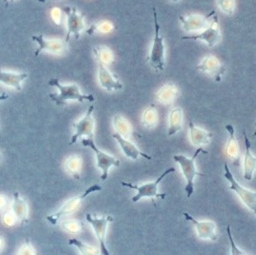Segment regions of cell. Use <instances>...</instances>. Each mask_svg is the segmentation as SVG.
Masks as SVG:
<instances>
[{"label": "cell", "mask_w": 256, "mask_h": 255, "mask_svg": "<svg viewBox=\"0 0 256 255\" xmlns=\"http://www.w3.org/2000/svg\"><path fill=\"white\" fill-rule=\"evenodd\" d=\"M171 1H173V2H179L180 0H171Z\"/></svg>", "instance_id": "cell-37"}, {"label": "cell", "mask_w": 256, "mask_h": 255, "mask_svg": "<svg viewBox=\"0 0 256 255\" xmlns=\"http://www.w3.org/2000/svg\"><path fill=\"white\" fill-rule=\"evenodd\" d=\"M114 124H115V126L117 128L118 131L121 132V134H126V135H128L129 126H128V122L124 120V118H122L120 116H116L114 118Z\"/></svg>", "instance_id": "cell-30"}, {"label": "cell", "mask_w": 256, "mask_h": 255, "mask_svg": "<svg viewBox=\"0 0 256 255\" xmlns=\"http://www.w3.org/2000/svg\"><path fill=\"white\" fill-rule=\"evenodd\" d=\"M198 70L212 76L215 81L220 82L226 74V68L217 57L207 56L201 60L200 65L198 66Z\"/></svg>", "instance_id": "cell-13"}, {"label": "cell", "mask_w": 256, "mask_h": 255, "mask_svg": "<svg viewBox=\"0 0 256 255\" xmlns=\"http://www.w3.org/2000/svg\"><path fill=\"white\" fill-rule=\"evenodd\" d=\"M184 216H185L186 220H188L194 224V226L196 227V232L200 238L204 240H210L212 241L217 240V234H216L217 226L214 222L212 221H198L187 212H184Z\"/></svg>", "instance_id": "cell-15"}, {"label": "cell", "mask_w": 256, "mask_h": 255, "mask_svg": "<svg viewBox=\"0 0 256 255\" xmlns=\"http://www.w3.org/2000/svg\"><path fill=\"white\" fill-rule=\"evenodd\" d=\"M68 244L72 246H75L78 248L79 251L82 252V254H96V250L93 246H90L87 244L82 243V241L78 240L76 238H72L68 241Z\"/></svg>", "instance_id": "cell-28"}, {"label": "cell", "mask_w": 256, "mask_h": 255, "mask_svg": "<svg viewBox=\"0 0 256 255\" xmlns=\"http://www.w3.org/2000/svg\"><path fill=\"white\" fill-rule=\"evenodd\" d=\"M200 154H207L208 152L204 151L202 148V146H200V148L196 149V152L192 158H188V157L182 156V154L174 156V160L181 166L182 174L184 176L185 180L187 182V184L185 186V192H186V195L188 198H190L194 193V180H195V178L196 176H203V174L198 172L196 166H195L196 158L198 157Z\"/></svg>", "instance_id": "cell-2"}, {"label": "cell", "mask_w": 256, "mask_h": 255, "mask_svg": "<svg viewBox=\"0 0 256 255\" xmlns=\"http://www.w3.org/2000/svg\"><path fill=\"white\" fill-rule=\"evenodd\" d=\"M48 84L50 86L56 87L59 90V93H51L48 96L53 100L57 106H64L68 100H76L78 102H82L84 100H88L92 102L94 101V96L92 95H84L81 93L78 85L73 84L64 85L60 84L58 78H51Z\"/></svg>", "instance_id": "cell-1"}, {"label": "cell", "mask_w": 256, "mask_h": 255, "mask_svg": "<svg viewBox=\"0 0 256 255\" xmlns=\"http://www.w3.org/2000/svg\"><path fill=\"white\" fill-rule=\"evenodd\" d=\"M114 138H116L118 143L120 145L122 151L124 152L126 156H128V158L136 160L138 159L139 156H142V157L148 160L152 159L151 156L140 152L139 149L137 148V146L134 144H132V142H128L126 138H123L120 132L114 134Z\"/></svg>", "instance_id": "cell-18"}, {"label": "cell", "mask_w": 256, "mask_h": 255, "mask_svg": "<svg viewBox=\"0 0 256 255\" xmlns=\"http://www.w3.org/2000/svg\"><path fill=\"white\" fill-rule=\"evenodd\" d=\"M32 40L36 42L38 45L37 50H36V57H38L42 51H48L52 54L64 53V51L67 50L68 45L67 42L62 39H50V38H45L42 34H38V36H32Z\"/></svg>", "instance_id": "cell-11"}, {"label": "cell", "mask_w": 256, "mask_h": 255, "mask_svg": "<svg viewBox=\"0 0 256 255\" xmlns=\"http://www.w3.org/2000/svg\"><path fill=\"white\" fill-rule=\"evenodd\" d=\"M218 6L221 11L228 15H232L234 12L236 3L235 0H217Z\"/></svg>", "instance_id": "cell-29"}, {"label": "cell", "mask_w": 256, "mask_h": 255, "mask_svg": "<svg viewBox=\"0 0 256 255\" xmlns=\"http://www.w3.org/2000/svg\"><path fill=\"white\" fill-rule=\"evenodd\" d=\"M254 137H256V130L254 131Z\"/></svg>", "instance_id": "cell-38"}, {"label": "cell", "mask_w": 256, "mask_h": 255, "mask_svg": "<svg viewBox=\"0 0 256 255\" xmlns=\"http://www.w3.org/2000/svg\"><path fill=\"white\" fill-rule=\"evenodd\" d=\"M214 14V12H212L210 14L207 16H204L198 14H188L184 16H180L179 22L181 23L182 28L185 32H200L210 25Z\"/></svg>", "instance_id": "cell-10"}, {"label": "cell", "mask_w": 256, "mask_h": 255, "mask_svg": "<svg viewBox=\"0 0 256 255\" xmlns=\"http://www.w3.org/2000/svg\"><path fill=\"white\" fill-rule=\"evenodd\" d=\"M101 190H102V187L98 184L92 185V186H90L89 188H86L82 194L76 196L75 198L70 199L57 212L54 213L52 215L46 216V220L50 221V223L51 224H53V226L56 224L57 222L59 221L60 218H62L64 216H67V215H70V214L74 212V210L78 209L80 202H82V200L86 198L87 196H89L90 194H92L93 192H100Z\"/></svg>", "instance_id": "cell-6"}, {"label": "cell", "mask_w": 256, "mask_h": 255, "mask_svg": "<svg viewBox=\"0 0 256 255\" xmlns=\"http://www.w3.org/2000/svg\"><path fill=\"white\" fill-rule=\"evenodd\" d=\"M82 144L86 146H89L95 152L98 160V168L102 170L101 179L106 181L108 178V170L112 166H120V160L116 159L114 156L103 152L102 150L96 148L93 138H82Z\"/></svg>", "instance_id": "cell-8"}, {"label": "cell", "mask_w": 256, "mask_h": 255, "mask_svg": "<svg viewBox=\"0 0 256 255\" xmlns=\"http://www.w3.org/2000/svg\"><path fill=\"white\" fill-rule=\"evenodd\" d=\"M12 1H14V0H4V2H6V3H8V2H12Z\"/></svg>", "instance_id": "cell-36"}, {"label": "cell", "mask_w": 256, "mask_h": 255, "mask_svg": "<svg viewBox=\"0 0 256 255\" xmlns=\"http://www.w3.org/2000/svg\"><path fill=\"white\" fill-rule=\"evenodd\" d=\"M226 232H228V240L230 242V246H231V254L232 255H243L246 254L245 252L242 251L240 248L235 244L234 241V238L232 235L231 226H228L226 228Z\"/></svg>", "instance_id": "cell-31"}, {"label": "cell", "mask_w": 256, "mask_h": 255, "mask_svg": "<svg viewBox=\"0 0 256 255\" xmlns=\"http://www.w3.org/2000/svg\"><path fill=\"white\" fill-rule=\"evenodd\" d=\"M182 110L180 107L174 108L170 115V128L168 134V136L174 135L182 130Z\"/></svg>", "instance_id": "cell-23"}, {"label": "cell", "mask_w": 256, "mask_h": 255, "mask_svg": "<svg viewBox=\"0 0 256 255\" xmlns=\"http://www.w3.org/2000/svg\"><path fill=\"white\" fill-rule=\"evenodd\" d=\"M12 210L16 218L20 220L22 223L28 222V204L20 196L18 192H15L14 194V204H12Z\"/></svg>", "instance_id": "cell-22"}, {"label": "cell", "mask_w": 256, "mask_h": 255, "mask_svg": "<svg viewBox=\"0 0 256 255\" xmlns=\"http://www.w3.org/2000/svg\"><path fill=\"white\" fill-rule=\"evenodd\" d=\"M174 171H176V170H174L173 166L168 168L164 171L162 174H160L159 178H157L156 181L150 182V184H145L142 185H134L132 184H128V182H122L121 184H122V186L132 188V190H136L138 192V193L134 198H132V202H138L142 198H157L164 199L167 196V194H165V193L159 194L158 193V185L160 184V182L164 180L165 176H167L168 174L173 173Z\"/></svg>", "instance_id": "cell-4"}, {"label": "cell", "mask_w": 256, "mask_h": 255, "mask_svg": "<svg viewBox=\"0 0 256 255\" xmlns=\"http://www.w3.org/2000/svg\"><path fill=\"white\" fill-rule=\"evenodd\" d=\"M64 227L67 228V230L72 232V234L78 232L80 230V226H79L78 224L76 223V222H74V221L64 224Z\"/></svg>", "instance_id": "cell-33"}, {"label": "cell", "mask_w": 256, "mask_h": 255, "mask_svg": "<svg viewBox=\"0 0 256 255\" xmlns=\"http://www.w3.org/2000/svg\"><path fill=\"white\" fill-rule=\"evenodd\" d=\"M57 1H59V0H57Z\"/></svg>", "instance_id": "cell-39"}, {"label": "cell", "mask_w": 256, "mask_h": 255, "mask_svg": "<svg viewBox=\"0 0 256 255\" xmlns=\"http://www.w3.org/2000/svg\"><path fill=\"white\" fill-rule=\"evenodd\" d=\"M154 20V28H156V34L154 38L153 43L151 46L150 54V64L152 67L156 71H164L166 66L165 62V53H166V48L164 38L160 34V25L158 23L157 18L156 10L153 8Z\"/></svg>", "instance_id": "cell-3"}, {"label": "cell", "mask_w": 256, "mask_h": 255, "mask_svg": "<svg viewBox=\"0 0 256 255\" xmlns=\"http://www.w3.org/2000/svg\"><path fill=\"white\" fill-rule=\"evenodd\" d=\"M28 74L26 73H15L10 71H1L0 80L3 84L11 87L16 90H22V82L25 81Z\"/></svg>", "instance_id": "cell-19"}, {"label": "cell", "mask_w": 256, "mask_h": 255, "mask_svg": "<svg viewBox=\"0 0 256 255\" xmlns=\"http://www.w3.org/2000/svg\"><path fill=\"white\" fill-rule=\"evenodd\" d=\"M62 11L65 12L67 17V34H66V42H68V40L72 36H74L78 39L82 31L86 28V23L84 20V16L76 10V8L72 6H66L62 8Z\"/></svg>", "instance_id": "cell-9"}, {"label": "cell", "mask_w": 256, "mask_h": 255, "mask_svg": "<svg viewBox=\"0 0 256 255\" xmlns=\"http://www.w3.org/2000/svg\"><path fill=\"white\" fill-rule=\"evenodd\" d=\"M68 168L70 173L75 174V176L78 178V172L79 168H80V160H79L78 157H72V158H70L68 162Z\"/></svg>", "instance_id": "cell-32"}, {"label": "cell", "mask_w": 256, "mask_h": 255, "mask_svg": "<svg viewBox=\"0 0 256 255\" xmlns=\"http://www.w3.org/2000/svg\"><path fill=\"white\" fill-rule=\"evenodd\" d=\"M226 129L229 134V140H228V145L226 148V152L228 157L232 160H238L240 158V146H238V140L235 137L234 128L232 124H226Z\"/></svg>", "instance_id": "cell-21"}, {"label": "cell", "mask_w": 256, "mask_h": 255, "mask_svg": "<svg viewBox=\"0 0 256 255\" xmlns=\"http://www.w3.org/2000/svg\"><path fill=\"white\" fill-rule=\"evenodd\" d=\"M243 134H244L246 146L245 158H244V165H243L244 178L248 181H251L256 170V156L252 154V150H251L252 145L246 132H243Z\"/></svg>", "instance_id": "cell-17"}, {"label": "cell", "mask_w": 256, "mask_h": 255, "mask_svg": "<svg viewBox=\"0 0 256 255\" xmlns=\"http://www.w3.org/2000/svg\"><path fill=\"white\" fill-rule=\"evenodd\" d=\"M52 18H53L54 22H56L58 25H60V20H62V10L58 8H54L53 11H52Z\"/></svg>", "instance_id": "cell-34"}, {"label": "cell", "mask_w": 256, "mask_h": 255, "mask_svg": "<svg viewBox=\"0 0 256 255\" xmlns=\"http://www.w3.org/2000/svg\"><path fill=\"white\" fill-rule=\"evenodd\" d=\"M93 110H94V106H90L86 112V116L79 122L74 123L73 126L76 129V132L72 136V142H70V145L74 144L78 140V138L84 135L88 136V138H93V132H94Z\"/></svg>", "instance_id": "cell-14"}, {"label": "cell", "mask_w": 256, "mask_h": 255, "mask_svg": "<svg viewBox=\"0 0 256 255\" xmlns=\"http://www.w3.org/2000/svg\"><path fill=\"white\" fill-rule=\"evenodd\" d=\"M224 176L230 184L229 188L240 196L242 202L245 204V206L251 210L256 216V192H252L250 190L244 188L243 186L238 184V181L235 179L231 170L228 166V163H226L224 166Z\"/></svg>", "instance_id": "cell-5"}, {"label": "cell", "mask_w": 256, "mask_h": 255, "mask_svg": "<svg viewBox=\"0 0 256 255\" xmlns=\"http://www.w3.org/2000/svg\"><path fill=\"white\" fill-rule=\"evenodd\" d=\"M182 40H201L206 43L209 48H214L221 40V32L218 20L214 14L212 18L210 25L206 28L204 29L202 32L192 36H184Z\"/></svg>", "instance_id": "cell-7"}, {"label": "cell", "mask_w": 256, "mask_h": 255, "mask_svg": "<svg viewBox=\"0 0 256 255\" xmlns=\"http://www.w3.org/2000/svg\"><path fill=\"white\" fill-rule=\"evenodd\" d=\"M114 28L112 24L109 22H100L95 24H92L86 32L88 34H93L96 32H110Z\"/></svg>", "instance_id": "cell-27"}, {"label": "cell", "mask_w": 256, "mask_h": 255, "mask_svg": "<svg viewBox=\"0 0 256 255\" xmlns=\"http://www.w3.org/2000/svg\"><path fill=\"white\" fill-rule=\"evenodd\" d=\"M96 60H100L104 64H108L112 60V54L110 48L106 46H98L93 50Z\"/></svg>", "instance_id": "cell-25"}, {"label": "cell", "mask_w": 256, "mask_h": 255, "mask_svg": "<svg viewBox=\"0 0 256 255\" xmlns=\"http://www.w3.org/2000/svg\"><path fill=\"white\" fill-rule=\"evenodd\" d=\"M178 95V89L173 84H164L158 92V100L164 104H170Z\"/></svg>", "instance_id": "cell-24"}, {"label": "cell", "mask_w": 256, "mask_h": 255, "mask_svg": "<svg viewBox=\"0 0 256 255\" xmlns=\"http://www.w3.org/2000/svg\"><path fill=\"white\" fill-rule=\"evenodd\" d=\"M98 65V80L101 87L103 89L106 90L107 92H112V90H118L123 88V85L120 82L116 79V76L112 74L108 68L104 66L102 60H96Z\"/></svg>", "instance_id": "cell-16"}, {"label": "cell", "mask_w": 256, "mask_h": 255, "mask_svg": "<svg viewBox=\"0 0 256 255\" xmlns=\"http://www.w3.org/2000/svg\"><path fill=\"white\" fill-rule=\"evenodd\" d=\"M40 3H45L46 2V0H38Z\"/></svg>", "instance_id": "cell-35"}, {"label": "cell", "mask_w": 256, "mask_h": 255, "mask_svg": "<svg viewBox=\"0 0 256 255\" xmlns=\"http://www.w3.org/2000/svg\"><path fill=\"white\" fill-rule=\"evenodd\" d=\"M157 120H158V116H157L156 110L154 108V106H152L150 108H148L146 112H144L143 123L146 128H153L157 124Z\"/></svg>", "instance_id": "cell-26"}, {"label": "cell", "mask_w": 256, "mask_h": 255, "mask_svg": "<svg viewBox=\"0 0 256 255\" xmlns=\"http://www.w3.org/2000/svg\"><path fill=\"white\" fill-rule=\"evenodd\" d=\"M190 134L192 144L198 148L208 145L210 143V138L212 137V134L200 129L192 122L190 123Z\"/></svg>", "instance_id": "cell-20"}, {"label": "cell", "mask_w": 256, "mask_h": 255, "mask_svg": "<svg viewBox=\"0 0 256 255\" xmlns=\"http://www.w3.org/2000/svg\"><path fill=\"white\" fill-rule=\"evenodd\" d=\"M86 220L89 222L93 230L95 232L96 238L100 241V252L102 254L109 255V252L106 246V234L107 226L109 222H112V216H103V218H92L90 214L86 215Z\"/></svg>", "instance_id": "cell-12"}]
</instances>
